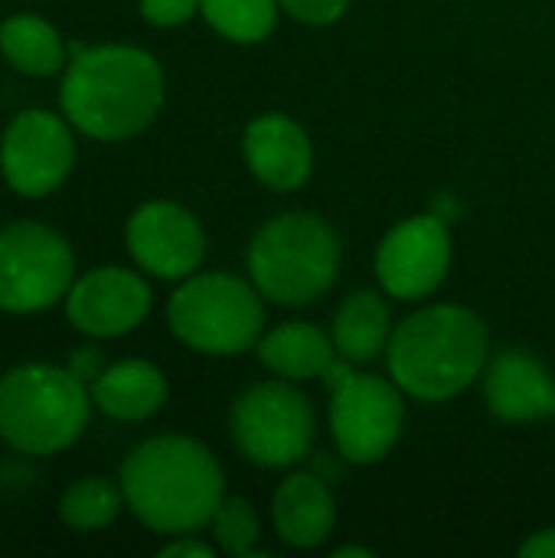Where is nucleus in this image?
Here are the masks:
<instances>
[{
    "mask_svg": "<svg viewBox=\"0 0 555 558\" xmlns=\"http://www.w3.org/2000/svg\"><path fill=\"white\" fill-rule=\"evenodd\" d=\"M59 85L65 121L92 141H128L141 134L164 105L160 62L137 46H69Z\"/></svg>",
    "mask_w": 555,
    "mask_h": 558,
    "instance_id": "f257e3e1",
    "label": "nucleus"
},
{
    "mask_svg": "<svg viewBox=\"0 0 555 558\" xmlns=\"http://www.w3.org/2000/svg\"><path fill=\"white\" fill-rule=\"evenodd\" d=\"M128 510L154 533L186 536L213 523L222 504V471L193 438L160 435L141 441L121 464Z\"/></svg>",
    "mask_w": 555,
    "mask_h": 558,
    "instance_id": "f03ea898",
    "label": "nucleus"
},
{
    "mask_svg": "<svg viewBox=\"0 0 555 558\" xmlns=\"http://www.w3.org/2000/svg\"><path fill=\"white\" fill-rule=\"evenodd\" d=\"M389 373L396 386L422 402L464 392L487 363V327L468 307H425L389 337Z\"/></svg>",
    "mask_w": 555,
    "mask_h": 558,
    "instance_id": "7ed1b4c3",
    "label": "nucleus"
},
{
    "mask_svg": "<svg viewBox=\"0 0 555 558\" xmlns=\"http://www.w3.org/2000/svg\"><path fill=\"white\" fill-rule=\"evenodd\" d=\"M92 389L52 363H20L0 376V438L29 458L72 448L92 415Z\"/></svg>",
    "mask_w": 555,
    "mask_h": 558,
    "instance_id": "20e7f679",
    "label": "nucleus"
},
{
    "mask_svg": "<svg viewBox=\"0 0 555 558\" xmlns=\"http://www.w3.org/2000/svg\"><path fill=\"white\" fill-rule=\"evenodd\" d=\"M340 265L334 229L311 213L272 219L249 248L255 288L278 304H307L330 291Z\"/></svg>",
    "mask_w": 555,
    "mask_h": 558,
    "instance_id": "39448f33",
    "label": "nucleus"
},
{
    "mask_svg": "<svg viewBox=\"0 0 555 558\" xmlns=\"http://www.w3.org/2000/svg\"><path fill=\"white\" fill-rule=\"evenodd\" d=\"M167 324L186 347L213 356L249 350L262 333L258 294L232 275H190L167 301Z\"/></svg>",
    "mask_w": 555,
    "mask_h": 558,
    "instance_id": "423d86ee",
    "label": "nucleus"
},
{
    "mask_svg": "<svg viewBox=\"0 0 555 558\" xmlns=\"http://www.w3.org/2000/svg\"><path fill=\"white\" fill-rule=\"evenodd\" d=\"M75 281V255L62 232L36 219L0 229V311L39 314L65 301Z\"/></svg>",
    "mask_w": 555,
    "mask_h": 558,
    "instance_id": "0eeeda50",
    "label": "nucleus"
},
{
    "mask_svg": "<svg viewBox=\"0 0 555 558\" xmlns=\"http://www.w3.org/2000/svg\"><path fill=\"white\" fill-rule=\"evenodd\" d=\"M324 379L330 383V428L337 448L353 464H373L389 454L402 432V399L396 386L379 376L353 373L343 363H330Z\"/></svg>",
    "mask_w": 555,
    "mask_h": 558,
    "instance_id": "6e6552de",
    "label": "nucleus"
},
{
    "mask_svg": "<svg viewBox=\"0 0 555 558\" xmlns=\"http://www.w3.org/2000/svg\"><path fill=\"white\" fill-rule=\"evenodd\" d=\"M232 438L249 461L262 468H288L311 451V402L288 383L252 386L232 409Z\"/></svg>",
    "mask_w": 555,
    "mask_h": 558,
    "instance_id": "1a4fd4ad",
    "label": "nucleus"
},
{
    "mask_svg": "<svg viewBox=\"0 0 555 558\" xmlns=\"http://www.w3.org/2000/svg\"><path fill=\"white\" fill-rule=\"evenodd\" d=\"M75 163V137L65 114L46 108L20 111L0 137V173L26 199L56 193Z\"/></svg>",
    "mask_w": 555,
    "mask_h": 558,
    "instance_id": "9d476101",
    "label": "nucleus"
},
{
    "mask_svg": "<svg viewBox=\"0 0 555 558\" xmlns=\"http://www.w3.org/2000/svg\"><path fill=\"white\" fill-rule=\"evenodd\" d=\"M124 239L134 265L164 281L190 278L206 255V235L196 216L167 199H154L134 209Z\"/></svg>",
    "mask_w": 555,
    "mask_h": 558,
    "instance_id": "9b49d317",
    "label": "nucleus"
},
{
    "mask_svg": "<svg viewBox=\"0 0 555 558\" xmlns=\"http://www.w3.org/2000/svg\"><path fill=\"white\" fill-rule=\"evenodd\" d=\"M150 311V288L137 271L101 265L72 281L65 294V317L75 330L111 340L141 327Z\"/></svg>",
    "mask_w": 555,
    "mask_h": 558,
    "instance_id": "f8f14e48",
    "label": "nucleus"
},
{
    "mask_svg": "<svg viewBox=\"0 0 555 558\" xmlns=\"http://www.w3.org/2000/svg\"><path fill=\"white\" fill-rule=\"evenodd\" d=\"M448 262L451 242L445 222L438 216H415L383 239L376 252V275L393 298L415 301L445 281Z\"/></svg>",
    "mask_w": 555,
    "mask_h": 558,
    "instance_id": "ddd939ff",
    "label": "nucleus"
},
{
    "mask_svg": "<svg viewBox=\"0 0 555 558\" xmlns=\"http://www.w3.org/2000/svg\"><path fill=\"white\" fill-rule=\"evenodd\" d=\"M487 409L504 422H533L555 415V379L546 366L520 350L500 353L484 379Z\"/></svg>",
    "mask_w": 555,
    "mask_h": 558,
    "instance_id": "4468645a",
    "label": "nucleus"
},
{
    "mask_svg": "<svg viewBox=\"0 0 555 558\" xmlns=\"http://www.w3.org/2000/svg\"><path fill=\"white\" fill-rule=\"evenodd\" d=\"M245 160L252 173L275 190H298L311 177V141L285 114H262L245 128Z\"/></svg>",
    "mask_w": 555,
    "mask_h": 558,
    "instance_id": "2eb2a0df",
    "label": "nucleus"
},
{
    "mask_svg": "<svg viewBox=\"0 0 555 558\" xmlns=\"http://www.w3.org/2000/svg\"><path fill=\"white\" fill-rule=\"evenodd\" d=\"M275 530L278 536L294 546V549H311L321 546L337 523V507L321 477L311 474H294L288 477L272 504Z\"/></svg>",
    "mask_w": 555,
    "mask_h": 558,
    "instance_id": "dca6fc26",
    "label": "nucleus"
},
{
    "mask_svg": "<svg viewBox=\"0 0 555 558\" xmlns=\"http://www.w3.org/2000/svg\"><path fill=\"white\" fill-rule=\"evenodd\" d=\"M92 402L114 422H144L167 402V379L147 360H121L88 386Z\"/></svg>",
    "mask_w": 555,
    "mask_h": 558,
    "instance_id": "f3484780",
    "label": "nucleus"
},
{
    "mask_svg": "<svg viewBox=\"0 0 555 558\" xmlns=\"http://www.w3.org/2000/svg\"><path fill=\"white\" fill-rule=\"evenodd\" d=\"M0 52L23 75H56L65 69L59 29L36 13H13L0 23Z\"/></svg>",
    "mask_w": 555,
    "mask_h": 558,
    "instance_id": "a211bd4d",
    "label": "nucleus"
},
{
    "mask_svg": "<svg viewBox=\"0 0 555 558\" xmlns=\"http://www.w3.org/2000/svg\"><path fill=\"white\" fill-rule=\"evenodd\" d=\"M334 343L311 324H281L258 343V356L268 369L288 379L324 376L334 363Z\"/></svg>",
    "mask_w": 555,
    "mask_h": 558,
    "instance_id": "6ab92c4d",
    "label": "nucleus"
},
{
    "mask_svg": "<svg viewBox=\"0 0 555 558\" xmlns=\"http://www.w3.org/2000/svg\"><path fill=\"white\" fill-rule=\"evenodd\" d=\"M389 307L373 291H357L343 301L334 320V347L343 360L366 363L389 347Z\"/></svg>",
    "mask_w": 555,
    "mask_h": 558,
    "instance_id": "aec40b11",
    "label": "nucleus"
},
{
    "mask_svg": "<svg viewBox=\"0 0 555 558\" xmlns=\"http://www.w3.org/2000/svg\"><path fill=\"white\" fill-rule=\"evenodd\" d=\"M124 504L121 484L108 477H79L59 497V520L75 533H98L118 520Z\"/></svg>",
    "mask_w": 555,
    "mask_h": 558,
    "instance_id": "412c9836",
    "label": "nucleus"
},
{
    "mask_svg": "<svg viewBox=\"0 0 555 558\" xmlns=\"http://www.w3.org/2000/svg\"><path fill=\"white\" fill-rule=\"evenodd\" d=\"M206 23L232 43H258L275 29L278 0H200Z\"/></svg>",
    "mask_w": 555,
    "mask_h": 558,
    "instance_id": "4be33fe9",
    "label": "nucleus"
},
{
    "mask_svg": "<svg viewBox=\"0 0 555 558\" xmlns=\"http://www.w3.org/2000/svg\"><path fill=\"white\" fill-rule=\"evenodd\" d=\"M213 536L229 556H252L258 543V513L249 500H222L213 517Z\"/></svg>",
    "mask_w": 555,
    "mask_h": 558,
    "instance_id": "5701e85b",
    "label": "nucleus"
},
{
    "mask_svg": "<svg viewBox=\"0 0 555 558\" xmlns=\"http://www.w3.org/2000/svg\"><path fill=\"white\" fill-rule=\"evenodd\" d=\"M200 10V0H141V16L154 26H180Z\"/></svg>",
    "mask_w": 555,
    "mask_h": 558,
    "instance_id": "b1692460",
    "label": "nucleus"
},
{
    "mask_svg": "<svg viewBox=\"0 0 555 558\" xmlns=\"http://www.w3.org/2000/svg\"><path fill=\"white\" fill-rule=\"evenodd\" d=\"M278 3H281L294 20L324 26V23H334L337 16H343V10H347L350 0H278Z\"/></svg>",
    "mask_w": 555,
    "mask_h": 558,
    "instance_id": "393cba45",
    "label": "nucleus"
},
{
    "mask_svg": "<svg viewBox=\"0 0 555 558\" xmlns=\"http://www.w3.org/2000/svg\"><path fill=\"white\" fill-rule=\"evenodd\" d=\"M85 386H92L101 373H105V356H101V350H95V347H79L72 356H69V363H65Z\"/></svg>",
    "mask_w": 555,
    "mask_h": 558,
    "instance_id": "a878e982",
    "label": "nucleus"
},
{
    "mask_svg": "<svg viewBox=\"0 0 555 558\" xmlns=\"http://www.w3.org/2000/svg\"><path fill=\"white\" fill-rule=\"evenodd\" d=\"M183 556L209 558L213 556V546H206V543H200V539H173V543H167V546L160 549V558H183Z\"/></svg>",
    "mask_w": 555,
    "mask_h": 558,
    "instance_id": "bb28decb",
    "label": "nucleus"
},
{
    "mask_svg": "<svg viewBox=\"0 0 555 558\" xmlns=\"http://www.w3.org/2000/svg\"><path fill=\"white\" fill-rule=\"evenodd\" d=\"M520 556L555 558V530H543V533H536L533 539H527V543L520 546Z\"/></svg>",
    "mask_w": 555,
    "mask_h": 558,
    "instance_id": "cd10ccee",
    "label": "nucleus"
},
{
    "mask_svg": "<svg viewBox=\"0 0 555 558\" xmlns=\"http://www.w3.org/2000/svg\"><path fill=\"white\" fill-rule=\"evenodd\" d=\"M347 556L370 558V556H373V553H370V549H353V546H343V549H337V553H334V558H347Z\"/></svg>",
    "mask_w": 555,
    "mask_h": 558,
    "instance_id": "c85d7f7f",
    "label": "nucleus"
}]
</instances>
